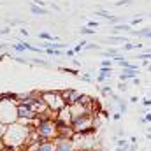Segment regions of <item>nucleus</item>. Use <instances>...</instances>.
Here are the masks:
<instances>
[{
	"label": "nucleus",
	"mask_w": 151,
	"mask_h": 151,
	"mask_svg": "<svg viewBox=\"0 0 151 151\" xmlns=\"http://www.w3.org/2000/svg\"><path fill=\"white\" fill-rule=\"evenodd\" d=\"M32 63H34V65H47L44 60H37V58H34V60H32Z\"/></svg>",
	"instance_id": "17"
},
{
	"label": "nucleus",
	"mask_w": 151,
	"mask_h": 151,
	"mask_svg": "<svg viewBox=\"0 0 151 151\" xmlns=\"http://www.w3.org/2000/svg\"><path fill=\"white\" fill-rule=\"evenodd\" d=\"M109 76H111V67H102V69H100V74H99V81L102 83V81H104L106 77H109Z\"/></svg>",
	"instance_id": "9"
},
{
	"label": "nucleus",
	"mask_w": 151,
	"mask_h": 151,
	"mask_svg": "<svg viewBox=\"0 0 151 151\" xmlns=\"http://www.w3.org/2000/svg\"><path fill=\"white\" fill-rule=\"evenodd\" d=\"M32 130H34L32 125L21 123V121H18L14 125H9V127H5V132L2 135V144L14 151H27L25 148H30L28 146V137H30Z\"/></svg>",
	"instance_id": "1"
},
{
	"label": "nucleus",
	"mask_w": 151,
	"mask_h": 151,
	"mask_svg": "<svg viewBox=\"0 0 151 151\" xmlns=\"http://www.w3.org/2000/svg\"><path fill=\"white\" fill-rule=\"evenodd\" d=\"M0 34H2V35H7V34H11V27H5V28H2V30H0Z\"/></svg>",
	"instance_id": "18"
},
{
	"label": "nucleus",
	"mask_w": 151,
	"mask_h": 151,
	"mask_svg": "<svg viewBox=\"0 0 151 151\" xmlns=\"http://www.w3.org/2000/svg\"><path fill=\"white\" fill-rule=\"evenodd\" d=\"M39 39H42V40H49V42H56V39L53 37L51 34H47V32H40V34H39Z\"/></svg>",
	"instance_id": "11"
},
{
	"label": "nucleus",
	"mask_w": 151,
	"mask_h": 151,
	"mask_svg": "<svg viewBox=\"0 0 151 151\" xmlns=\"http://www.w3.org/2000/svg\"><path fill=\"white\" fill-rule=\"evenodd\" d=\"M79 32H81V34H83V35H91V34H93V32H95V30H91V28H88V27H84V28H81V30H79Z\"/></svg>",
	"instance_id": "15"
},
{
	"label": "nucleus",
	"mask_w": 151,
	"mask_h": 151,
	"mask_svg": "<svg viewBox=\"0 0 151 151\" xmlns=\"http://www.w3.org/2000/svg\"><path fill=\"white\" fill-rule=\"evenodd\" d=\"M28 151H55V141H44L40 144L30 146Z\"/></svg>",
	"instance_id": "7"
},
{
	"label": "nucleus",
	"mask_w": 151,
	"mask_h": 151,
	"mask_svg": "<svg viewBox=\"0 0 151 151\" xmlns=\"http://www.w3.org/2000/svg\"><path fill=\"white\" fill-rule=\"evenodd\" d=\"M2 148H4V144H2V141H0V150H2Z\"/></svg>",
	"instance_id": "31"
},
{
	"label": "nucleus",
	"mask_w": 151,
	"mask_h": 151,
	"mask_svg": "<svg viewBox=\"0 0 151 151\" xmlns=\"http://www.w3.org/2000/svg\"><path fill=\"white\" fill-rule=\"evenodd\" d=\"M40 97H42L46 107H47L49 111H53V113H58L60 109L65 107L63 99H62V95H60L58 91H46V93H40Z\"/></svg>",
	"instance_id": "4"
},
{
	"label": "nucleus",
	"mask_w": 151,
	"mask_h": 151,
	"mask_svg": "<svg viewBox=\"0 0 151 151\" xmlns=\"http://www.w3.org/2000/svg\"><path fill=\"white\" fill-rule=\"evenodd\" d=\"M14 60H16V62H19V63H28L25 58H14Z\"/></svg>",
	"instance_id": "23"
},
{
	"label": "nucleus",
	"mask_w": 151,
	"mask_h": 151,
	"mask_svg": "<svg viewBox=\"0 0 151 151\" xmlns=\"http://www.w3.org/2000/svg\"><path fill=\"white\" fill-rule=\"evenodd\" d=\"M44 51H46L47 55H51V56H60V55H62L60 49H44Z\"/></svg>",
	"instance_id": "13"
},
{
	"label": "nucleus",
	"mask_w": 151,
	"mask_h": 151,
	"mask_svg": "<svg viewBox=\"0 0 151 151\" xmlns=\"http://www.w3.org/2000/svg\"><path fill=\"white\" fill-rule=\"evenodd\" d=\"M102 93H104V95H113V91H111L109 86H102Z\"/></svg>",
	"instance_id": "16"
},
{
	"label": "nucleus",
	"mask_w": 151,
	"mask_h": 151,
	"mask_svg": "<svg viewBox=\"0 0 151 151\" xmlns=\"http://www.w3.org/2000/svg\"><path fill=\"white\" fill-rule=\"evenodd\" d=\"M30 12L35 14V16H46V14H47V9L39 7V5H35V4H32V5H30Z\"/></svg>",
	"instance_id": "8"
},
{
	"label": "nucleus",
	"mask_w": 151,
	"mask_h": 151,
	"mask_svg": "<svg viewBox=\"0 0 151 151\" xmlns=\"http://www.w3.org/2000/svg\"><path fill=\"white\" fill-rule=\"evenodd\" d=\"M12 49L18 53H23V51H27V42H16V44H12Z\"/></svg>",
	"instance_id": "10"
},
{
	"label": "nucleus",
	"mask_w": 151,
	"mask_h": 151,
	"mask_svg": "<svg viewBox=\"0 0 151 151\" xmlns=\"http://www.w3.org/2000/svg\"><path fill=\"white\" fill-rule=\"evenodd\" d=\"M83 79H84V81H91V77H90L88 74H84V76H83Z\"/></svg>",
	"instance_id": "27"
},
{
	"label": "nucleus",
	"mask_w": 151,
	"mask_h": 151,
	"mask_svg": "<svg viewBox=\"0 0 151 151\" xmlns=\"http://www.w3.org/2000/svg\"><path fill=\"white\" fill-rule=\"evenodd\" d=\"M0 123L9 127L18 123V104L12 100H0Z\"/></svg>",
	"instance_id": "2"
},
{
	"label": "nucleus",
	"mask_w": 151,
	"mask_h": 151,
	"mask_svg": "<svg viewBox=\"0 0 151 151\" xmlns=\"http://www.w3.org/2000/svg\"><path fill=\"white\" fill-rule=\"evenodd\" d=\"M148 139H151V134H148Z\"/></svg>",
	"instance_id": "32"
},
{
	"label": "nucleus",
	"mask_w": 151,
	"mask_h": 151,
	"mask_svg": "<svg viewBox=\"0 0 151 151\" xmlns=\"http://www.w3.org/2000/svg\"><path fill=\"white\" fill-rule=\"evenodd\" d=\"M4 132H5V125H2V123H0V141H2V135H4Z\"/></svg>",
	"instance_id": "21"
},
{
	"label": "nucleus",
	"mask_w": 151,
	"mask_h": 151,
	"mask_svg": "<svg viewBox=\"0 0 151 151\" xmlns=\"http://www.w3.org/2000/svg\"><path fill=\"white\" fill-rule=\"evenodd\" d=\"M86 47H88V49H99V46H95V44H88Z\"/></svg>",
	"instance_id": "22"
},
{
	"label": "nucleus",
	"mask_w": 151,
	"mask_h": 151,
	"mask_svg": "<svg viewBox=\"0 0 151 151\" xmlns=\"http://www.w3.org/2000/svg\"><path fill=\"white\" fill-rule=\"evenodd\" d=\"M34 132L40 135L44 141H55L56 139V121L49 119V121H40L34 125Z\"/></svg>",
	"instance_id": "3"
},
{
	"label": "nucleus",
	"mask_w": 151,
	"mask_h": 151,
	"mask_svg": "<svg viewBox=\"0 0 151 151\" xmlns=\"http://www.w3.org/2000/svg\"><path fill=\"white\" fill-rule=\"evenodd\" d=\"M0 151H14V150H11V148H5V146H4V148H2Z\"/></svg>",
	"instance_id": "29"
},
{
	"label": "nucleus",
	"mask_w": 151,
	"mask_h": 151,
	"mask_svg": "<svg viewBox=\"0 0 151 151\" xmlns=\"http://www.w3.org/2000/svg\"><path fill=\"white\" fill-rule=\"evenodd\" d=\"M5 46H7V44H5V42H2V44H0V51H2V49H4Z\"/></svg>",
	"instance_id": "30"
},
{
	"label": "nucleus",
	"mask_w": 151,
	"mask_h": 151,
	"mask_svg": "<svg viewBox=\"0 0 151 151\" xmlns=\"http://www.w3.org/2000/svg\"><path fill=\"white\" fill-rule=\"evenodd\" d=\"M60 95H62L65 106H74V104H77V100H79V97H81V93L76 91V90H65V91H62Z\"/></svg>",
	"instance_id": "6"
},
{
	"label": "nucleus",
	"mask_w": 151,
	"mask_h": 151,
	"mask_svg": "<svg viewBox=\"0 0 151 151\" xmlns=\"http://www.w3.org/2000/svg\"><path fill=\"white\" fill-rule=\"evenodd\" d=\"M65 55H67V56H74V51H72V49H69V51H67Z\"/></svg>",
	"instance_id": "26"
},
{
	"label": "nucleus",
	"mask_w": 151,
	"mask_h": 151,
	"mask_svg": "<svg viewBox=\"0 0 151 151\" xmlns=\"http://www.w3.org/2000/svg\"><path fill=\"white\" fill-rule=\"evenodd\" d=\"M123 30H130V27L128 25H118V27H114V32H123Z\"/></svg>",
	"instance_id": "14"
},
{
	"label": "nucleus",
	"mask_w": 151,
	"mask_h": 151,
	"mask_svg": "<svg viewBox=\"0 0 151 151\" xmlns=\"http://www.w3.org/2000/svg\"><path fill=\"white\" fill-rule=\"evenodd\" d=\"M135 35H139V37H151V30L150 28H146V30H142V32H134Z\"/></svg>",
	"instance_id": "12"
},
{
	"label": "nucleus",
	"mask_w": 151,
	"mask_h": 151,
	"mask_svg": "<svg viewBox=\"0 0 151 151\" xmlns=\"http://www.w3.org/2000/svg\"><path fill=\"white\" fill-rule=\"evenodd\" d=\"M19 34H21V35H23V37H27V35H28V32H27V30H23V28H21V30H19Z\"/></svg>",
	"instance_id": "25"
},
{
	"label": "nucleus",
	"mask_w": 151,
	"mask_h": 151,
	"mask_svg": "<svg viewBox=\"0 0 151 151\" xmlns=\"http://www.w3.org/2000/svg\"><path fill=\"white\" fill-rule=\"evenodd\" d=\"M102 67H111V62H107V60H104V62H102Z\"/></svg>",
	"instance_id": "24"
},
{
	"label": "nucleus",
	"mask_w": 151,
	"mask_h": 151,
	"mask_svg": "<svg viewBox=\"0 0 151 151\" xmlns=\"http://www.w3.org/2000/svg\"><path fill=\"white\" fill-rule=\"evenodd\" d=\"M144 121H151V114H146V118H144Z\"/></svg>",
	"instance_id": "28"
},
{
	"label": "nucleus",
	"mask_w": 151,
	"mask_h": 151,
	"mask_svg": "<svg viewBox=\"0 0 151 151\" xmlns=\"http://www.w3.org/2000/svg\"><path fill=\"white\" fill-rule=\"evenodd\" d=\"M55 151H76L74 139H62V137H56V139H55Z\"/></svg>",
	"instance_id": "5"
},
{
	"label": "nucleus",
	"mask_w": 151,
	"mask_h": 151,
	"mask_svg": "<svg viewBox=\"0 0 151 151\" xmlns=\"http://www.w3.org/2000/svg\"><path fill=\"white\" fill-rule=\"evenodd\" d=\"M118 104H119V109H121V113H125V111H127V104H125V102H121V100H118Z\"/></svg>",
	"instance_id": "19"
},
{
	"label": "nucleus",
	"mask_w": 151,
	"mask_h": 151,
	"mask_svg": "<svg viewBox=\"0 0 151 151\" xmlns=\"http://www.w3.org/2000/svg\"><path fill=\"white\" fill-rule=\"evenodd\" d=\"M62 70H65V72H69V74H72V76H79V72L74 70V69H62Z\"/></svg>",
	"instance_id": "20"
},
{
	"label": "nucleus",
	"mask_w": 151,
	"mask_h": 151,
	"mask_svg": "<svg viewBox=\"0 0 151 151\" xmlns=\"http://www.w3.org/2000/svg\"><path fill=\"white\" fill-rule=\"evenodd\" d=\"M150 72H151V67H150Z\"/></svg>",
	"instance_id": "33"
}]
</instances>
